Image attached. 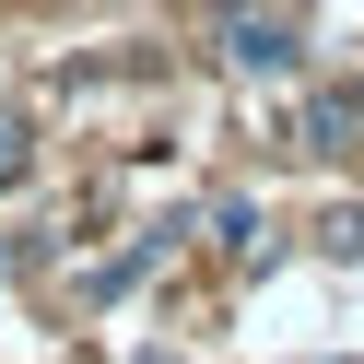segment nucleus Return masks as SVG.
<instances>
[{"label":"nucleus","mask_w":364,"mask_h":364,"mask_svg":"<svg viewBox=\"0 0 364 364\" xmlns=\"http://www.w3.org/2000/svg\"><path fill=\"white\" fill-rule=\"evenodd\" d=\"M306 129H317L329 153H364V82H329V95L306 106Z\"/></svg>","instance_id":"2"},{"label":"nucleus","mask_w":364,"mask_h":364,"mask_svg":"<svg viewBox=\"0 0 364 364\" xmlns=\"http://www.w3.org/2000/svg\"><path fill=\"white\" fill-rule=\"evenodd\" d=\"M24 165H36V129L0 106V188H24Z\"/></svg>","instance_id":"3"},{"label":"nucleus","mask_w":364,"mask_h":364,"mask_svg":"<svg viewBox=\"0 0 364 364\" xmlns=\"http://www.w3.org/2000/svg\"><path fill=\"white\" fill-rule=\"evenodd\" d=\"M223 48H235V71H294V24L282 12H223Z\"/></svg>","instance_id":"1"}]
</instances>
